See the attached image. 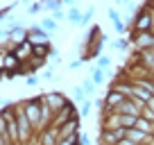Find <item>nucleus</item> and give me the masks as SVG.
<instances>
[{
  "label": "nucleus",
  "mask_w": 154,
  "mask_h": 145,
  "mask_svg": "<svg viewBox=\"0 0 154 145\" xmlns=\"http://www.w3.org/2000/svg\"><path fill=\"white\" fill-rule=\"evenodd\" d=\"M41 102H43V97H41V95L27 97V100L20 102L23 109H25V116L29 118V122H32V127H34V131L43 127V122H41Z\"/></svg>",
  "instance_id": "obj_1"
},
{
  "label": "nucleus",
  "mask_w": 154,
  "mask_h": 145,
  "mask_svg": "<svg viewBox=\"0 0 154 145\" xmlns=\"http://www.w3.org/2000/svg\"><path fill=\"white\" fill-rule=\"evenodd\" d=\"M14 109H16V122H18V136H20V145H27L29 140H32V136H34V127H32V122H29V118L25 116V109H23V104H14Z\"/></svg>",
  "instance_id": "obj_2"
},
{
  "label": "nucleus",
  "mask_w": 154,
  "mask_h": 145,
  "mask_svg": "<svg viewBox=\"0 0 154 145\" xmlns=\"http://www.w3.org/2000/svg\"><path fill=\"white\" fill-rule=\"evenodd\" d=\"M152 25H154V14L147 9V5L134 11V18H131V29L134 32H149Z\"/></svg>",
  "instance_id": "obj_3"
},
{
  "label": "nucleus",
  "mask_w": 154,
  "mask_h": 145,
  "mask_svg": "<svg viewBox=\"0 0 154 145\" xmlns=\"http://www.w3.org/2000/svg\"><path fill=\"white\" fill-rule=\"evenodd\" d=\"M131 45L136 48V52H143V50H154V34L152 32H134L131 29Z\"/></svg>",
  "instance_id": "obj_4"
},
{
  "label": "nucleus",
  "mask_w": 154,
  "mask_h": 145,
  "mask_svg": "<svg viewBox=\"0 0 154 145\" xmlns=\"http://www.w3.org/2000/svg\"><path fill=\"white\" fill-rule=\"evenodd\" d=\"M43 100L48 102V106L52 109V113H59V111H63V109L68 106L70 97H66L59 91H50V93H43Z\"/></svg>",
  "instance_id": "obj_5"
},
{
  "label": "nucleus",
  "mask_w": 154,
  "mask_h": 145,
  "mask_svg": "<svg viewBox=\"0 0 154 145\" xmlns=\"http://www.w3.org/2000/svg\"><path fill=\"white\" fill-rule=\"evenodd\" d=\"M52 34L45 32L41 25H32V27H27V41L32 45H45V43H52V39H50Z\"/></svg>",
  "instance_id": "obj_6"
},
{
  "label": "nucleus",
  "mask_w": 154,
  "mask_h": 145,
  "mask_svg": "<svg viewBox=\"0 0 154 145\" xmlns=\"http://www.w3.org/2000/svg\"><path fill=\"white\" fill-rule=\"evenodd\" d=\"M125 138V127L120 129H100V145H118Z\"/></svg>",
  "instance_id": "obj_7"
},
{
  "label": "nucleus",
  "mask_w": 154,
  "mask_h": 145,
  "mask_svg": "<svg viewBox=\"0 0 154 145\" xmlns=\"http://www.w3.org/2000/svg\"><path fill=\"white\" fill-rule=\"evenodd\" d=\"M125 138H129L131 143H136V145H147V143H152V136L145 134V131H140V129H136V127L125 129Z\"/></svg>",
  "instance_id": "obj_8"
},
{
  "label": "nucleus",
  "mask_w": 154,
  "mask_h": 145,
  "mask_svg": "<svg viewBox=\"0 0 154 145\" xmlns=\"http://www.w3.org/2000/svg\"><path fill=\"white\" fill-rule=\"evenodd\" d=\"M14 54L18 57L20 63H27L29 59L34 57V45L29 43V41H25V43H20V45H16V48H14Z\"/></svg>",
  "instance_id": "obj_9"
},
{
  "label": "nucleus",
  "mask_w": 154,
  "mask_h": 145,
  "mask_svg": "<svg viewBox=\"0 0 154 145\" xmlns=\"http://www.w3.org/2000/svg\"><path fill=\"white\" fill-rule=\"evenodd\" d=\"M20 66H23V63L18 61V57H16L14 52H7L5 57H2V63H0V68H2L5 72H16Z\"/></svg>",
  "instance_id": "obj_10"
},
{
  "label": "nucleus",
  "mask_w": 154,
  "mask_h": 145,
  "mask_svg": "<svg viewBox=\"0 0 154 145\" xmlns=\"http://www.w3.org/2000/svg\"><path fill=\"white\" fill-rule=\"evenodd\" d=\"M136 59H138V63L145 68V70H149L154 75V50H143V52H136Z\"/></svg>",
  "instance_id": "obj_11"
},
{
  "label": "nucleus",
  "mask_w": 154,
  "mask_h": 145,
  "mask_svg": "<svg viewBox=\"0 0 154 145\" xmlns=\"http://www.w3.org/2000/svg\"><path fill=\"white\" fill-rule=\"evenodd\" d=\"M25 41H27V29H25L23 25H18V27H16L14 32H11V36H9V43L16 48V45L25 43Z\"/></svg>",
  "instance_id": "obj_12"
},
{
  "label": "nucleus",
  "mask_w": 154,
  "mask_h": 145,
  "mask_svg": "<svg viewBox=\"0 0 154 145\" xmlns=\"http://www.w3.org/2000/svg\"><path fill=\"white\" fill-rule=\"evenodd\" d=\"M82 14H84V11L79 9L77 5H75V7H68V9H66V20H68V23H72V25H79Z\"/></svg>",
  "instance_id": "obj_13"
},
{
  "label": "nucleus",
  "mask_w": 154,
  "mask_h": 145,
  "mask_svg": "<svg viewBox=\"0 0 154 145\" xmlns=\"http://www.w3.org/2000/svg\"><path fill=\"white\" fill-rule=\"evenodd\" d=\"M136 129H140V131H145V134L152 136L154 120H149V118H145V116H138V118H136Z\"/></svg>",
  "instance_id": "obj_14"
},
{
  "label": "nucleus",
  "mask_w": 154,
  "mask_h": 145,
  "mask_svg": "<svg viewBox=\"0 0 154 145\" xmlns=\"http://www.w3.org/2000/svg\"><path fill=\"white\" fill-rule=\"evenodd\" d=\"M88 77L93 79V82L97 84V86H102V84H104V79H106V72L102 70V68H97V66H93L91 68V75H88Z\"/></svg>",
  "instance_id": "obj_15"
},
{
  "label": "nucleus",
  "mask_w": 154,
  "mask_h": 145,
  "mask_svg": "<svg viewBox=\"0 0 154 145\" xmlns=\"http://www.w3.org/2000/svg\"><path fill=\"white\" fill-rule=\"evenodd\" d=\"M38 25H41V27H43L45 32H50V34L59 29V23L52 18V16H48V18H41V23H38Z\"/></svg>",
  "instance_id": "obj_16"
},
{
  "label": "nucleus",
  "mask_w": 154,
  "mask_h": 145,
  "mask_svg": "<svg viewBox=\"0 0 154 145\" xmlns=\"http://www.w3.org/2000/svg\"><path fill=\"white\" fill-rule=\"evenodd\" d=\"M134 100H140V102H145V104H147V100L149 97H152V93L147 91V88H140V86H134Z\"/></svg>",
  "instance_id": "obj_17"
},
{
  "label": "nucleus",
  "mask_w": 154,
  "mask_h": 145,
  "mask_svg": "<svg viewBox=\"0 0 154 145\" xmlns=\"http://www.w3.org/2000/svg\"><path fill=\"white\" fill-rule=\"evenodd\" d=\"M50 50H52V43H45V45H34V57L48 59V57H50Z\"/></svg>",
  "instance_id": "obj_18"
},
{
  "label": "nucleus",
  "mask_w": 154,
  "mask_h": 145,
  "mask_svg": "<svg viewBox=\"0 0 154 145\" xmlns=\"http://www.w3.org/2000/svg\"><path fill=\"white\" fill-rule=\"evenodd\" d=\"M93 16H95V7L91 5V7H88V9L82 14V20H79V27H86V25H91V23H93Z\"/></svg>",
  "instance_id": "obj_19"
},
{
  "label": "nucleus",
  "mask_w": 154,
  "mask_h": 145,
  "mask_svg": "<svg viewBox=\"0 0 154 145\" xmlns=\"http://www.w3.org/2000/svg\"><path fill=\"white\" fill-rule=\"evenodd\" d=\"M97 36H100V27H97V25H93V27L86 32V36H84V45H88V48H91V43L97 39Z\"/></svg>",
  "instance_id": "obj_20"
},
{
  "label": "nucleus",
  "mask_w": 154,
  "mask_h": 145,
  "mask_svg": "<svg viewBox=\"0 0 154 145\" xmlns=\"http://www.w3.org/2000/svg\"><path fill=\"white\" fill-rule=\"evenodd\" d=\"M79 86H82V88H84V91H86V95H88V97H91V95H93V93H95V88H97V84H95V82H93V79H91V77H84V79H82V84H79Z\"/></svg>",
  "instance_id": "obj_21"
},
{
  "label": "nucleus",
  "mask_w": 154,
  "mask_h": 145,
  "mask_svg": "<svg viewBox=\"0 0 154 145\" xmlns=\"http://www.w3.org/2000/svg\"><path fill=\"white\" fill-rule=\"evenodd\" d=\"M86 91H84V88L82 86H75V88H72V102H77V104H82V102L84 100H86Z\"/></svg>",
  "instance_id": "obj_22"
},
{
  "label": "nucleus",
  "mask_w": 154,
  "mask_h": 145,
  "mask_svg": "<svg viewBox=\"0 0 154 145\" xmlns=\"http://www.w3.org/2000/svg\"><path fill=\"white\" fill-rule=\"evenodd\" d=\"M93 106H95V104H93V100H91V97H86V100H84L82 104H79V116H82V118H86L88 113H91V109H93Z\"/></svg>",
  "instance_id": "obj_23"
},
{
  "label": "nucleus",
  "mask_w": 154,
  "mask_h": 145,
  "mask_svg": "<svg viewBox=\"0 0 154 145\" xmlns=\"http://www.w3.org/2000/svg\"><path fill=\"white\" fill-rule=\"evenodd\" d=\"M129 45H131V39H125V36H122V39L113 41V43H111V48H113V50H127Z\"/></svg>",
  "instance_id": "obj_24"
},
{
  "label": "nucleus",
  "mask_w": 154,
  "mask_h": 145,
  "mask_svg": "<svg viewBox=\"0 0 154 145\" xmlns=\"http://www.w3.org/2000/svg\"><path fill=\"white\" fill-rule=\"evenodd\" d=\"M95 66L102 68V70H104V68H109V66H111V57H109V54H100V57L95 59Z\"/></svg>",
  "instance_id": "obj_25"
},
{
  "label": "nucleus",
  "mask_w": 154,
  "mask_h": 145,
  "mask_svg": "<svg viewBox=\"0 0 154 145\" xmlns=\"http://www.w3.org/2000/svg\"><path fill=\"white\" fill-rule=\"evenodd\" d=\"M120 125L125 127V129L136 127V116H122V113H120Z\"/></svg>",
  "instance_id": "obj_26"
},
{
  "label": "nucleus",
  "mask_w": 154,
  "mask_h": 145,
  "mask_svg": "<svg viewBox=\"0 0 154 145\" xmlns=\"http://www.w3.org/2000/svg\"><path fill=\"white\" fill-rule=\"evenodd\" d=\"M18 5V0H16V2H11V5H7V7H2V9H0V23H5V18L7 16L11 14V11H14V7Z\"/></svg>",
  "instance_id": "obj_27"
},
{
  "label": "nucleus",
  "mask_w": 154,
  "mask_h": 145,
  "mask_svg": "<svg viewBox=\"0 0 154 145\" xmlns=\"http://www.w3.org/2000/svg\"><path fill=\"white\" fill-rule=\"evenodd\" d=\"M50 16H52L57 23H59V20H66V7H59V9H54Z\"/></svg>",
  "instance_id": "obj_28"
},
{
  "label": "nucleus",
  "mask_w": 154,
  "mask_h": 145,
  "mask_svg": "<svg viewBox=\"0 0 154 145\" xmlns=\"http://www.w3.org/2000/svg\"><path fill=\"white\" fill-rule=\"evenodd\" d=\"M106 16H109V20H111V23L120 20V11L116 9V7H109V9H106Z\"/></svg>",
  "instance_id": "obj_29"
},
{
  "label": "nucleus",
  "mask_w": 154,
  "mask_h": 145,
  "mask_svg": "<svg viewBox=\"0 0 154 145\" xmlns=\"http://www.w3.org/2000/svg\"><path fill=\"white\" fill-rule=\"evenodd\" d=\"M43 9H45V7L41 5V2H32V5L27 7V14H32V16H34V14H38V11H43Z\"/></svg>",
  "instance_id": "obj_30"
},
{
  "label": "nucleus",
  "mask_w": 154,
  "mask_h": 145,
  "mask_svg": "<svg viewBox=\"0 0 154 145\" xmlns=\"http://www.w3.org/2000/svg\"><path fill=\"white\" fill-rule=\"evenodd\" d=\"M38 82H41V77H36V75H27V77H25V84H27V86H38Z\"/></svg>",
  "instance_id": "obj_31"
},
{
  "label": "nucleus",
  "mask_w": 154,
  "mask_h": 145,
  "mask_svg": "<svg viewBox=\"0 0 154 145\" xmlns=\"http://www.w3.org/2000/svg\"><path fill=\"white\" fill-rule=\"evenodd\" d=\"M113 29H116V34H125L127 25L122 23V18H120V20H116V23H113Z\"/></svg>",
  "instance_id": "obj_32"
},
{
  "label": "nucleus",
  "mask_w": 154,
  "mask_h": 145,
  "mask_svg": "<svg viewBox=\"0 0 154 145\" xmlns=\"http://www.w3.org/2000/svg\"><path fill=\"white\" fill-rule=\"evenodd\" d=\"M79 145H91V136L84 134V131H79Z\"/></svg>",
  "instance_id": "obj_33"
},
{
  "label": "nucleus",
  "mask_w": 154,
  "mask_h": 145,
  "mask_svg": "<svg viewBox=\"0 0 154 145\" xmlns=\"http://www.w3.org/2000/svg\"><path fill=\"white\" fill-rule=\"evenodd\" d=\"M41 79H52V68H45V70H41Z\"/></svg>",
  "instance_id": "obj_34"
},
{
  "label": "nucleus",
  "mask_w": 154,
  "mask_h": 145,
  "mask_svg": "<svg viewBox=\"0 0 154 145\" xmlns=\"http://www.w3.org/2000/svg\"><path fill=\"white\" fill-rule=\"evenodd\" d=\"M59 2H61V7H66V9H68V7H75V5H77V0H59Z\"/></svg>",
  "instance_id": "obj_35"
},
{
  "label": "nucleus",
  "mask_w": 154,
  "mask_h": 145,
  "mask_svg": "<svg viewBox=\"0 0 154 145\" xmlns=\"http://www.w3.org/2000/svg\"><path fill=\"white\" fill-rule=\"evenodd\" d=\"M93 104H95L97 109H102V111H104V97H97V100H93Z\"/></svg>",
  "instance_id": "obj_36"
},
{
  "label": "nucleus",
  "mask_w": 154,
  "mask_h": 145,
  "mask_svg": "<svg viewBox=\"0 0 154 145\" xmlns=\"http://www.w3.org/2000/svg\"><path fill=\"white\" fill-rule=\"evenodd\" d=\"M145 109L154 113V95H152V97H149V100H147V104H145Z\"/></svg>",
  "instance_id": "obj_37"
},
{
  "label": "nucleus",
  "mask_w": 154,
  "mask_h": 145,
  "mask_svg": "<svg viewBox=\"0 0 154 145\" xmlns=\"http://www.w3.org/2000/svg\"><path fill=\"white\" fill-rule=\"evenodd\" d=\"M82 59H77V61H70V70H77V68H79V66H82Z\"/></svg>",
  "instance_id": "obj_38"
},
{
  "label": "nucleus",
  "mask_w": 154,
  "mask_h": 145,
  "mask_svg": "<svg viewBox=\"0 0 154 145\" xmlns=\"http://www.w3.org/2000/svg\"><path fill=\"white\" fill-rule=\"evenodd\" d=\"M118 145H136V143H131V140H127V138H122V140H120V143H118Z\"/></svg>",
  "instance_id": "obj_39"
},
{
  "label": "nucleus",
  "mask_w": 154,
  "mask_h": 145,
  "mask_svg": "<svg viewBox=\"0 0 154 145\" xmlns=\"http://www.w3.org/2000/svg\"><path fill=\"white\" fill-rule=\"evenodd\" d=\"M147 9H149V11L154 14V0H149V2H147Z\"/></svg>",
  "instance_id": "obj_40"
},
{
  "label": "nucleus",
  "mask_w": 154,
  "mask_h": 145,
  "mask_svg": "<svg viewBox=\"0 0 154 145\" xmlns=\"http://www.w3.org/2000/svg\"><path fill=\"white\" fill-rule=\"evenodd\" d=\"M18 5H27L29 7V5H32V0H18Z\"/></svg>",
  "instance_id": "obj_41"
},
{
  "label": "nucleus",
  "mask_w": 154,
  "mask_h": 145,
  "mask_svg": "<svg viewBox=\"0 0 154 145\" xmlns=\"http://www.w3.org/2000/svg\"><path fill=\"white\" fill-rule=\"evenodd\" d=\"M2 79H5V70H2V68H0V82H2Z\"/></svg>",
  "instance_id": "obj_42"
},
{
  "label": "nucleus",
  "mask_w": 154,
  "mask_h": 145,
  "mask_svg": "<svg viewBox=\"0 0 154 145\" xmlns=\"http://www.w3.org/2000/svg\"><path fill=\"white\" fill-rule=\"evenodd\" d=\"M149 32H152V34H154V25H152V29H149Z\"/></svg>",
  "instance_id": "obj_43"
},
{
  "label": "nucleus",
  "mask_w": 154,
  "mask_h": 145,
  "mask_svg": "<svg viewBox=\"0 0 154 145\" xmlns=\"http://www.w3.org/2000/svg\"><path fill=\"white\" fill-rule=\"evenodd\" d=\"M152 140H154V129H152Z\"/></svg>",
  "instance_id": "obj_44"
}]
</instances>
